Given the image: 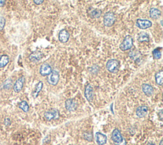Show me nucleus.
<instances>
[{
    "instance_id": "obj_1",
    "label": "nucleus",
    "mask_w": 163,
    "mask_h": 145,
    "mask_svg": "<svg viewBox=\"0 0 163 145\" xmlns=\"http://www.w3.org/2000/svg\"><path fill=\"white\" fill-rule=\"evenodd\" d=\"M112 139L115 145H127L125 139L118 128H115L112 131Z\"/></svg>"
},
{
    "instance_id": "obj_2",
    "label": "nucleus",
    "mask_w": 163,
    "mask_h": 145,
    "mask_svg": "<svg viewBox=\"0 0 163 145\" xmlns=\"http://www.w3.org/2000/svg\"><path fill=\"white\" fill-rule=\"evenodd\" d=\"M120 67L119 61L115 59L109 60L106 65V68L108 72L112 74H116L118 72Z\"/></svg>"
},
{
    "instance_id": "obj_3",
    "label": "nucleus",
    "mask_w": 163,
    "mask_h": 145,
    "mask_svg": "<svg viewBox=\"0 0 163 145\" xmlns=\"http://www.w3.org/2000/svg\"><path fill=\"white\" fill-rule=\"evenodd\" d=\"M133 46V39L131 35L125 36L122 42L120 45V49L122 51L130 50Z\"/></svg>"
},
{
    "instance_id": "obj_4",
    "label": "nucleus",
    "mask_w": 163,
    "mask_h": 145,
    "mask_svg": "<svg viewBox=\"0 0 163 145\" xmlns=\"http://www.w3.org/2000/svg\"><path fill=\"white\" fill-rule=\"evenodd\" d=\"M116 20V16L113 12H108L104 14L103 17V23L105 26L111 27L114 24Z\"/></svg>"
},
{
    "instance_id": "obj_5",
    "label": "nucleus",
    "mask_w": 163,
    "mask_h": 145,
    "mask_svg": "<svg viewBox=\"0 0 163 145\" xmlns=\"http://www.w3.org/2000/svg\"><path fill=\"white\" fill-rule=\"evenodd\" d=\"M59 73L56 70H52L51 73L48 76L47 81L50 85L56 86L59 81Z\"/></svg>"
},
{
    "instance_id": "obj_6",
    "label": "nucleus",
    "mask_w": 163,
    "mask_h": 145,
    "mask_svg": "<svg viewBox=\"0 0 163 145\" xmlns=\"http://www.w3.org/2000/svg\"><path fill=\"white\" fill-rule=\"evenodd\" d=\"M44 117L47 121L57 120L59 118V112L56 109H52L44 113Z\"/></svg>"
},
{
    "instance_id": "obj_7",
    "label": "nucleus",
    "mask_w": 163,
    "mask_h": 145,
    "mask_svg": "<svg viewBox=\"0 0 163 145\" xmlns=\"http://www.w3.org/2000/svg\"><path fill=\"white\" fill-rule=\"evenodd\" d=\"M136 25L138 28L141 29H146L150 28L152 26V23L148 19H138L136 20Z\"/></svg>"
},
{
    "instance_id": "obj_8",
    "label": "nucleus",
    "mask_w": 163,
    "mask_h": 145,
    "mask_svg": "<svg viewBox=\"0 0 163 145\" xmlns=\"http://www.w3.org/2000/svg\"><path fill=\"white\" fill-rule=\"evenodd\" d=\"M84 95L89 102L92 101L94 98V89L91 84L88 83L86 85L85 91H84Z\"/></svg>"
},
{
    "instance_id": "obj_9",
    "label": "nucleus",
    "mask_w": 163,
    "mask_h": 145,
    "mask_svg": "<svg viewBox=\"0 0 163 145\" xmlns=\"http://www.w3.org/2000/svg\"><path fill=\"white\" fill-rule=\"evenodd\" d=\"M78 107V103L75 100L73 99V98H69L66 100L65 102V107L66 110L70 111H75Z\"/></svg>"
},
{
    "instance_id": "obj_10",
    "label": "nucleus",
    "mask_w": 163,
    "mask_h": 145,
    "mask_svg": "<svg viewBox=\"0 0 163 145\" xmlns=\"http://www.w3.org/2000/svg\"><path fill=\"white\" fill-rule=\"evenodd\" d=\"M52 71L51 66L47 63L42 64L40 68V74L41 76H48Z\"/></svg>"
},
{
    "instance_id": "obj_11",
    "label": "nucleus",
    "mask_w": 163,
    "mask_h": 145,
    "mask_svg": "<svg viewBox=\"0 0 163 145\" xmlns=\"http://www.w3.org/2000/svg\"><path fill=\"white\" fill-rule=\"evenodd\" d=\"M129 56L131 60H133V61L136 62V63H138L141 58V53L138 49H134L129 51Z\"/></svg>"
},
{
    "instance_id": "obj_12",
    "label": "nucleus",
    "mask_w": 163,
    "mask_h": 145,
    "mask_svg": "<svg viewBox=\"0 0 163 145\" xmlns=\"http://www.w3.org/2000/svg\"><path fill=\"white\" fill-rule=\"evenodd\" d=\"M70 37V33L65 29H63L60 31L59 33V40L61 43H66L69 40Z\"/></svg>"
},
{
    "instance_id": "obj_13",
    "label": "nucleus",
    "mask_w": 163,
    "mask_h": 145,
    "mask_svg": "<svg viewBox=\"0 0 163 145\" xmlns=\"http://www.w3.org/2000/svg\"><path fill=\"white\" fill-rule=\"evenodd\" d=\"M43 57H44V54L42 53L41 51H34L33 53H32L29 55V59L31 61L36 63V62H38L41 59L43 58Z\"/></svg>"
},
{
    "instance_id": "obj_14",
    "label": "nucleus",
    "mask_w": 163,
    "mask_h": 145,
    "mask_svg": "<svg viewBox=\"0 0 163 145\" xmlns=\"http://www.w3.org/2000/svg\"><path fill=\"white\" fill-rule=\"evenodd\" d=\"M25 82V77L24 76H22L19 77V78L16 81L15 83L14 86V90L15 92L19 93L21 90H22L24 86V84Z\"/></svg>"
},
{
    "instance_id": "obj_15",
    "label": "nucleus",
    "mask_w": 163,
    "mask_h": 145,
    "mask_svg": "<svg viewBox=\"0 0 163 145\" xmlns=\"http://www.w3.org/2000/svg\"><path fill=\"white\" fill-rule=\"evenodd\" d=\"M149 111V107L146 106H141L136 109V114L138 118H141L145 117Z\"/></svg>"
},
{
    "instance_id": "obj_16",
    "label": "nucleus",
    "mask_w": 163,
    "mask_h": 145,
    "mask_svg": "<svg viewBox=\"0 0 163 145\" xmlns=\"http://www.w3.org/2000/svg\"><path fill=\"white\" fill-rule=\"evenodd\" d=\"M141 90L145 94V95L150 97L154 94V88L150 85L144 83L141 86Z\"/></svg>"
},
{
    "instance_id": "obj_17",
    "label": "nucleus",
    "mask_w": 163,
    "mask_h": 145,
    "mask_svg": "<svg viewBox=\"0 0 163 145\" xmlns=\"http://www.w3.org/2000/svg\"><path fill=\"white\" fill-rule=\"evenodd\" d=\"M96 141L99 145H104L107 142V137L101 132H96Z\"/></svg>"
},
{
    "instance_id": "obj_18",
    "label": "nucleus",
    "mask_w": 163,
    "mask_h": 145,
    "mask_svg": "<svg viewBox=\"0 0 163 145\" xmlns=\"http://www.w3.org/2000/svg\"><path fill=\"white\" fill-rule=\"evenodd\" d=\"M149 14H150V16L151 18L157 19H159L161 17V10L158 8H152L150 10Z\"/></svg>"
},
{
    "instance_id": "obj_19",
    "label": "nucleus",
    "mask_w": 163,
    "mask_h": 145,
    "mask_svg": "<svg viewBox=\"0 0 163 145\" xmlns=\"http://www.w3.org/2000/svg\"><path fill=\"white\" fill-rule=\"evenodd\" d=\"M101 14H102L101 10L98 9V8L92 9L89 12V15H90V17L93 19L99 18L101 17Z\"/></svg>"
},
{
    "instance_id": "obj_20",
    "label": "nucleus",
    "mask_w": 163,
    "mask_h": 145,
    "mask_svg": "<svg viewBox=\"0 0 163 145\" xmlns=\"http://www.w3.org/2000/svg\"><path fill=\"white\" fill-rule=\"evenodd\" d=\"M43 86H44V83L42 81H39L37 84L36 85L35 88L33 92V97L34 98H36V97H38V95H39L40 92L41 91V90L43 88Z\"/></svg>"
},
{
    "instance_id": "obj_21",
    "label": "nucleus",
    "mask_w": 163,
    "mask_h": 145,
    "mask_svg": "<svg viewBox=\"0 0 163 145\" xmlns=\"http://www.w3.org/2000/svg\"><path fill=\"white\" fill-rule=\"evenodd\" d=\"M149 35L146 32H141L138 34V40L140 42H149Z\"/></svg>"
},
{
    "instance_id": "obj_22",
    "label": "nucleus",
    "mask_w": 163,
    "mask_h": 145,
    "mask_svg": "<svg viewBox=\"0 0 163 145\" xmlns=\"http://www.w3.org/2000/svg\"><path fill=\"white\" fill-rule=\"evenodd\" d=\"M155 79L156 83L159 85L162 86L163 83V71L161 70L159 72H157L155 76Z\"/></svg>"
},
{
    "instance_id": "obj_23",
    "label": "nucleus",
    "mask_w": 163,
    "mask_h": 145,
    "mask_svg": "<svg viewBox=\"0 0 163 145\" xmlns=\"http://www.w3.org/2000/svg\"><path fill=\"white\" fill-rule=\"evenodd\" d=\"M9 62V57L7 55H3L0 58V68L6 66Z\"/></svg>"
},
{
    "instance_id": "obj_24",
    "label": "nucleus",
    "mask_w": 163,
    "mask_h": 145,
    "mask_svg": "<svg viewBox=\"0 0 163 145\" xmlns=\"http://www.w3.org/2000/svg\"><path fill=\"white\" fill-rule=\"evenodd\" d=\"M19 107L20 109H21V110H22L25 113H27L29 111V107L28 102L26 101L23 100L22 102H20L19 104Z\"/></svg>"
},
{
    "instance_id": "obj_25",
    "label": "nucleus",
    "mask_w": 163,
    "mask_h": 145,
    "mask_svg": "<svg viewBox=\"0 0 163 145\" xmlns=\"http://www.w3.org/2000/svg\"><path fill=\"white\" fill-rule=\"evenodd\" d=\"M161 48H155L152 51V56L155 60H159L161 58Z\"/></svg>"
},
{
    "instance_id": "obj_26",
    "label": "nucleus",
    "mask_w": 163,
    "mask_h": 145,
    "mask_svg": "<svg viewBox=\"0 0 163 145\" xmlns=\"http://www.w3.org/2000/svg\"><path fill=\"white\" fill-rule=\"evenodd\" d=\"M83 138L86 139V140L88 141H92V134L91 132H86L83 134Z\"/></svg>"
},
{
    "instance_id": "obj_27",
    "label": "nucleus",
    "mask_w": 163,
    "mask_h": 145,
    "mask_svg": "<svg viewBox=\"0 0 163 145\" xmlns=\"http://www.w3.org/2000/svg\"><path fill=\"white\" fill-rule=\"evenodd\" d=\"M12 85V82L11 79H7L5 82L4 84V88L5 89H10Z\"/></svg>"
},
{
    "instance_id": "obj_28",
    "label": "nucleus",
    "mask_w": 163,
    "mask_h": 145,
    "mask_svg": "<svg viewBox=\"0 0 163 145\" xmlns=\"http://www.w3.org/2000/svg\"><path fill=\"white\" fill-rule=\"evenodd\" d=\"M5 25V19L3 17H0V30L4 28Z\"/></svg>"
},
{
    "instance_id": "obj_29",
    "label": "nucleus",
    "mask_w": 163,
    "mask_h": 145,
    "mask_svg": "<svg viewBox=\"0 0 163 145\" xmlns=\"http://www.w3.org/2000/svg\"><path fill=\"white\" fill-rule=\"evenodd\" d=\"M98 68H99V66H98V65H94V66H92V67H91V69H93V70H91V72H92V74H96V73H98V71L96 70V69H98ZM98 70V69H97Z\"/></svg>"
},
{
    "instance_id": "obj_30",
    "label": "nucleus",
    "mask_w": 163,
    "mask_h": 145,
    "mask_svg": "<svg viewBox=\"0 0 163 145\" xmlns=\"http://www.w3.org/2000/svg\"><path fill=\"white\" fill-rule=\"evenodd\" d=\"M5 125H6L7 126L10 125V123H11V121H10V118H6V119H5Z\"/></svg>"
},
{
    "instance_id": "obj_31",
    "label": "nucleus",
    "mask_w": 163,
    "mask_h": 145,
    "mask_svg": "<svg viewBox=\"0 0 163 145\" xmlns=\"http://www.w3.org/2000/svg\"><path fill=\"white\" fill-rule=\"evenodd\" d=\"M33 2L36 5H41V3H43L44 2V0H39V1H38V0H34Z\"/></svg>"
},
{
    "instance_id": "obj_32",
    "label": "nucleus",
    "mask_w": 163,
    "mask_h": 145,
    "mask_svg": "<svg viewBox=\"0 0 163 145\" xmlns=\"http://www.w3.org/2000/svg\"><path fill=\"white\" fill-rule=\"evenodd\" d=\"M158 116H159V118L160 119V120L162 121V110H161L158 113Z\"/></svg>"
},
{
    "instance_id": "obj_33",
    "label": "nucleus",
    "mask_w": 163,
    "mask_h": 145,
    "mask_svg": "<svg viewBox=\"0 0 163 145\" xmlns=\"http://www.w3.org/2000/svg\"><path fill=\"white\" fill-rule=\"evenodd\" d=\"M5 3V0H3V1H2V0H1V1H0V7H2L3 6H4Z\"/></svg>"
},
{
    "instance_id": "obj_34",
    "label": "nucleus",
    "mask_w": 163,
    "mask_h": 145,
    "mask_svg": "<svg viewBox=\"0 0 163 145\" xmlns=\"http://www.w3.org/2000/svg\"><path fill=\"white\" fill-rule=\"evenodd\" d=\"M147 145H155V144L154 143H149Z\"/></svg>"
},
{
    "instance_id": "obj_35",
    "label": "nucleus",
    "mask_w": 163,
    "mask_h": 145,
    "mask_svg": "<svg viewBox=\"0 0 163 145\" xmlns=\"http://www.w3.org/2000/svg\"><path fill=\"white\" fill-rule=\"evenodd\" d=\"M162 143H163V140L162 139V140H161V142H160V143H159V145H163V144H162Z\"/></svg>"
},
{
    "instance_id": "obj_36",
    "label": "nucleus",
    "mask_w": 163,
    "mask_h": 145,
    "mask_svg": "<svg viewBox=\"0 0 163 145\" xmlns=\"http://www.w3.org/2000/svg\"><path fill=\"white\" fill-rule=\"evenodd\" d=\"M57 145H61V144H57Z\"/></svg>"
}]
</instances>
